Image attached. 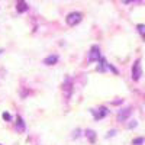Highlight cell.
<instances>
[{"label": "cell", "mask_w": 145, "mask_h": 145, "mask_svg": "<svg viewBox=\"0 0 145 145\" xmlns=\"http://www.w3.org/2000/svg\"><path fill=\"white\" fill-rule=\"evenodd\" d=\"M138 123H137V120H134V122H132V123H129V129H132V128H135Z\"/></svg>", "instance_id": "cell-16"}, {"label": "cell", "mask_w": 145, "mask_h": 145, "mask_svg": "<svg viewBox=\"0 0 145 145\" xmlns=\"http://www.w3.org/2000/svg\"><path fill=\"white\" fill-rule=\"evenodd\" d=\"M81 19H83V15L80 13V12H72V13H70L65 18V22H67L68 26H76L81 22Z\"/></svg>", "instance_id": "cell-1"}, {"label": "cell", "mask_w": 145, "mask_h": 145, "mask_svg": "<svg viewBox=\"0 0 145 145\" xmlns=\"http://www.w3.org/2000/svg\"><path fill=\"white\" fill-rule=\"evenodd\" d=\"M57 61H58V55H50L44 59V64L45 65H54V64H57Z\"/></svg>", "instance_id": "cell-9"}, {"label": "cell", "mask_w": 145, "mask_h": 145, "mask_svg": "<svg viewBox=\"0 0 145 145\" xmlns=\"http://www.w3.org/2000/svg\"><path fill=\"white\" fill-rule=\"evenodd\" d=\"M16 10L19 12V13H25V12L28 10V5L25 0H18V3H16Z\"/></svg>", "instance_id": "cell-7"}, {"label": "cell", "mask_w": 145, "mask_h": 145, "mask_svg": "<svg viewBox=\"0 0 145 145\" xmlns=\"http://www.w3.org/2000/svg\"><path fill=\"white\" fill-rule=\"evenodd\" d=\"M142 142H144V138H137V139H134V142H132V144H134V145H139Z\"/></svg>", "instance_id": "cell-13"}, {"label": "cell", "mask_w": 145, "mask_h": 145, "mask_svg": "<svg viewBox=\"0 0 145 145\" xmlns=\"http://www.w3.org/2000/svg\"><path fill=\"white\" fill-rule=\"evenodd\" d=\"M131 113H132V107H125V109H122V110L118 113V122H125V120L131 116Z\"/></svg>", "instance_id": "cell-5"}, {"label": "cell", "mask_w": 145, "mask_h": 145, "mask_svg": "<svg viewBox=\"0 0 145 145\" xmlns=\"http://www.w3.org/2000/svg\"><path fill=\"white\" fill-rule=\"evenodd\" d=\"M16 129H18V132L25 131V122H23V119L20 116H18V119H16Z\"/></svg>", "instance_id": "cell-10"}, {"label": "cell", "mask_w": 145, "mask_h": 145, "mask_svg": "<svg viewBox=\"0 0 145 145\" xmlns=\"http://www.w3.org/2000/svg\"><path fill=\"white\" fill-rule=\"evenodd\" d=\"M134 2H141V0H122V3L128 5V3H134Z\"/></svg>", "instance_id": "cell-14"}, {"label": "cell", "mask_w": 145, "mask_h": 145, "mask_svg": "<svg viewBox=\"0 0 145 145\" xmlns=\"http://www.w3.org/2000/svg\"><path fill=\"white\" fill-rule=\"evenodd\" d=\"M100 58H102V55H100V48H99V45H93V46L90 48L87 61H89V63H94V61H99Z\"/></svg>", "instance_id": "cell-2"}, {"label": "cell", "mask_w": 145, "mask_h": 145, "mask_svg": "<svg viewBox=\"0 0 145 145\" xmlns=\"http://www.w3.org/2000/svg\"><path fill=\"white\" fill-rule=\"evenodd\" d=\"M90 112L93 113V116H94V119H96V120H100V119H103V118L109 113L107 107H105V106H102V107H99V109H91Z\"/></svg>", "instance_id": "cell-4"}, {"label": "cell", "mask_w": 145, "mask_h": 145, "mask_svg": "<svg viewBox=\"0 0 145 145\" xmlns=\"http://www.w3.org/2000/svg\"><path fill=\"white\" fill-rule=\"evenodd\" d=\"M63 90L65 91V97L68 99L70 96H71V90H72V83H71V80H70V78H67V80H65V83L63 84Z\"/></svg>", "instance_id": "cell-6"}, {"label": "cell", "mask_w": 145, "mask_h": 145, "mask_svg": "<svg viewBox=\"0 0 145 145\" xmlns=\"http://www.w3.org/2000/svg\"><path fill=\"white\" fill-rule=\"evenodd\" d=\"M86 137L89 138V141H90L91 144L96 141V134H94V131H91V129H87V131H86Z\"/></svg>", "instance_id": "cell-11"}, {"label": "cell", "mask_w": 145, "mask_h": 145, "mask_svg": "<svg viewBox=\"0 0 145 145\" xmlns=\"http://www.w3.org/2000/svg\"><path fill=\"white\" fill-rule=\"evenodd\" d=\"M106 70H109V64H107V61H106L105 58H100L99 59V65H97V71L105 72Z\"/></svg>", "instance_id": "cell-8"}, {"label": "cell", "mask_w": 145, "mask_h": 145, "mask_svg": "<svg viewBox=\"0 0 145 145\" xmlns=\"http://www.w3.org/2000/svg\"><path fill=\"white\" fill-rule=\"evenodd\" d=\"M138 31L142 36H145V25H138Z\"/></svg>", "instance_id": "cell-12"}, {"label": "cell", "mask_w": 145, "mask_h": 145, "mask_svg": "<svg viewBox=\"0 0 145 145\" xmlns=\"http://www.w3.org/2000/svg\"><path fill=\"white\" fill-rule=\"evenodd\" d=\"M142 76V67H141V59H137L132 65V80L138 81Z\"/></svg>", "instance_id": "cell-3"}, {"label": "cell", "mask_w": 145, "mask_h": 145, "mask_svg": "<svg viewBox=\"0 0 145 145\" xmlns=\"http://www.w3.org/2000/svg\"><path fill=\"white\" fill-rule=\"evenodd\" d=\"M2 116H3V119H5V120H10V115H9L7 112H5Z\"/></svg>", "instance_id": "cell-15"}]
</instances>
